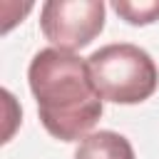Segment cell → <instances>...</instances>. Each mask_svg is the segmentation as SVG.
Wrapping results in <instances>:
<instances>
[{"label":"cell","mask_w":159,"mask_h":159,"mask_svg":"<svg viewBox=\"0 0 159 159\" xmlns=\"http://www.w3.org/2000/svg\"><path fill=\"white\" fill-rule=\"evenodd\" d=\"M112 7L117 15H122L129 25H149L159 20V0L137 2V0H114Z\"/></svg>","instance_id":"5"},{"label":"cell","mask_w":159,"mask_h":159,"mask_svg":"<svg viewBox=\"0 0 159 159\" xmlns=\"http://www.w3.org/2000/svg\"><path fill=\"white\" fill-rule=\"evenodd\" d=\"M75 159H134V149L127 137L102 129V132L87 134L80 142Z\"/></svg>","instance_id":"4"},{"label":"cell","mask_w":159,"mask_h":159,"mask_svg":"<svg viewBox=\"0 0 159 159\" xmlns=\"http://www.w3.org/2000/svg\"><path fill=\"white\" fill-rule=\"evenodd\" d=\"M42 127L62 142L84 139L102 117V97L89 62L57 47L40 50L27 70Z\"/></svg>","instance_id":"1"},{"label":"cell","mask_w":159,"mask_h":159,"mask_svg":"<svg viewBox=\"0 0 159 159\" xmlns=\"http://www.w3.org/2000/svg\"><path fill=\"white\" fill-rule=\"evenodd\" d=\"M87 62L99 97L114 104H139L149 99L159 84L152 55L129 42L104 45L94 50Z\"/></svg>","instance_id":"2"},{"label":"cell","mask_w":159,"mask_h":159,"mask_svg":"<svg viewBox=\"0 0 159 159\" xmlns=\"http://www.w3.org/2000/svg\"><path fill=\"white\" fill-rule=\"evenodd\" d=\"M42 35L65 52L87 47L104 27L102 0H47L40 10Z\"/></svg>","instance_id":"3"}]
</instances>
